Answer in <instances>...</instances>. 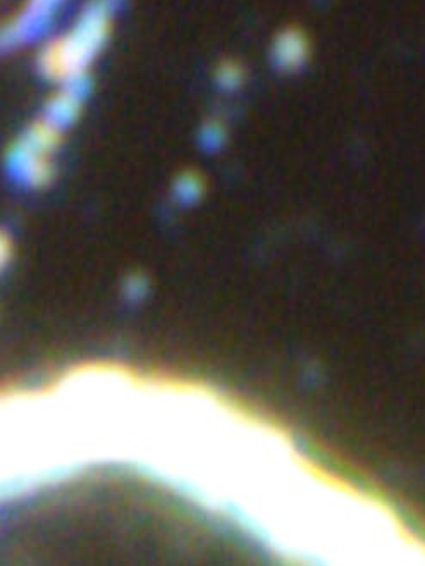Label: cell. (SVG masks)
I'll list each match as a JSON object with an SVG mask.
<instances>
[{"instance_id": "cell-3", "label": "cell", "mask_w": 425, "mask_h": 566, "mask_svg": "<svg viewBox=\"0 0 425 566\" xmlns=\"http://www.w3.org/2000/svg\"><path fill=\"white\" fill-rule=\"evenodd\" d=\"M7 259H9V241L0 233V269L6 265Z\"/></svg>"}, {"instance_id": "cell-2", "label": "cell", "mask_w": 425, "mask_h": 566, "mask_svg": "<svg viewBox=\"0 0 425 566\" xmlns=\"http://www.w3.org/2000/svg\"><path fill=\"white\" fill-rule=\"evenodd\" d=\"M307 40L302 33L296 30L284 31L283 35L276 42L274 57L279 66L284 69H296L302 66L307 57Z\"/></svg>"}, {"instance_id": "cell-1", "label": "cell", "mask_w": 425, "mask_h": 566, "mask_svg": "<svg viewBox=\"0 0 425 566\" xmlns=\"http://www.w3.org/2000/svg\"><path fill=\"white\" fill-rule=\"evenodd\" d=\"M111 2H97L81 16L78 25L57 38L42 54L44 73L59 83H80L93 56L104 45L107 31L111 28Z\"/></svg>"}]
</instances>
